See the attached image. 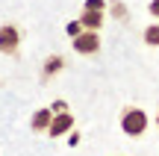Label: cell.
Wrapping results in <instances>:
<instances>
[{
	"mask_svg": "<svg viewBox=\"0 0 159 156\" xmlns=\"http://www.w3.org/2000/svg\"><path fill=\"white\" fill-rule=\"evenodd\" d=\"M50 109H53V115H56V112H65V109H68V103H65V100H53Z\"/></svg>",
	"mask_w": 159,
	"mask_h": 156,
	"instance_id": "cell-11",
	"label": "cell"
},
{
	"mask_svg": "<svg viewBox=\"0 0 159 156\" xmlns=\"http://www.w3.org/2000/svg\"><path fill=\"white\" fill-rule=\"evenodd\" d=\"M121 130H124L130 139H139V136L148 130V112L139 109V106H127L121 112Z\"/></svg>",
	"mask_w": 159,
	"mask_h": 156,
	"instance_id": "cell-1",
	"label": "cell"
},
{
	"mask_svg": "<svg viewBox=\"0 0 159 156\" xmlns=\"http://www.w3.org/2000/svg\"><path fill=\"white\" fill-rule=\"evenodd\" d=\"M144 44L159 47V24H150V27L144 29Z\"/></svg>",
	"mask_w": 159,
	"mask_h": 156,
	"instance_id": "cell-8",
	"label": "cell"
},
{
	"mask_svg": "<svg viewBox=\"0 0 159 156\" xmlns=\"http://www.w3.org/2000/svg\"><path fill=\"white\" fill-rule=\"evenodd\" d=\"M156 127H159V115H156Z\"/></svg>",
	"mask_w": 159,
	"mask_h": 156,
	"instance_id": "cell-14",
	"label": "cell"
},
{
	"mask_svg": "<svg viewBox=\"0 0 159 156\" xmlns=\"http://www.w3.org/2000/svg\"><path fill=\"white\" fill-rule=\"evenodd\" d=\"M0 53L9 59H15L21 53V29L15 24H3L0 27Z\"/></svg>",
	"mask_w": 159,
	"mask_h": 156,
	"instance_id": "cell-2",
	"label": "cell"
},
{
	"mask_svg": "<svg viewBox=\"0 0 159 156\" xmlns=\"http://www.w3.org/2000/svg\"><path fill=\"white\" fill-rule=\"evenodd\" d=\"M148 12H150L153 18H159V0H150V9H148Z\"/></svg>",
	"mask_w": 159,
	"mask_h": 156,
	"instance_id": "cell-13",
	"label": "cell"
},
{
	"mask_svg": "<svg viewBox=\"0 0 159 156\" xmlns=\"http://www.w3.org/2000/svg\"><path fill=\"white\" fill-rule=\"evenodd\" d=\"M80 24H83L85 29H100V24H103V12H97V9H83Z\"/></svg>",
	"mask_w": 159,
	"mask_h": 156,
	"instance_id": "cell-5",
	"label": "cell"
},
{
	"mask_svg": "<svg viewBox=\"0 0 159 156\" xmlns=\"http://www.w3.org/2000/svg\"><path fill=\"white\" fill-rule=\"evenodd\" d=\"M83 29H85V27H83V24H77V21H74V24H68V33H71V35L83 33Z\"/></svg>",
	"mask_w": 159,
	"mask_h": 156,
	"instance_id": "cell-12",
	"label": "cell"
},
{
	"mask_svg": "<svg viewBox=\"0 0 159 156\" xmlns=\"http://www.w3.org/2000/svg\"><path fill=\"white\" fill-rule=\"evenodd\" d=\"M85 9H97V12H103V9H106V0H85Z\"/></svg>",
	"mask_w": 159,
	"mask_h": 156,
	"instance_id": "cell-9",
	"label": "cell"
},
{
	"mask_svg": "<svg viewBox=\"0 0 159 156\" xmlns=\"http://www.w3.org/2000/svg\"><path fill=\"white\" fill-rule=\"evenodd\" d=\"M74 50L83 53V56H94L97 50H100V35H97V29H83V33L74 35Z\"/></svg>",
	"mask_w": 159,
	"mask_h": 156,
	"instance_id": "cell-3",
	"label": "cell"
},
{
	"mask_svg": "<svg viewBox=\"0 0 159 156\" xmlns=\"http://www.w3.org/2000/svg\"><path fill=\"white\" fill-rule=\"evenodd\" d=\"M71 127H74V115L65 109V112H56V115H53V121H50V127H47V133L56 139V136H65Z\"/></svg>",
	"mask_w": 159,
	"mask_h": 156,
	"instance_id": "cell-4",
	"label": "cell"
},
{
	"mask_svg": "<svg viewBox=\"0 0 159 156\" xmlns=\"http://www.w3.org/2000/svg\"><path fill=\"white\" fill-rule=\"evenodd\" d=\"M50 121H53V109H39L33 115V130H35V133H41V130L50 127Z\"/></svg>",
	"mask_w": 159,
	"mask_h": 156,
	"instance_id": "cell-6",
	"label": "cell"
},
{
	"mask_svg": "<svg viewBox=\"0 0 159 156\" xmlns=\"http://www.w3.org/2000/svg\"><path fill=\"white\" fill-rule=\"evenodd\" d=\"M62 68H65V59L62 56H50V59H47V65H44V71H41V77L47 80V77H53L56 71H62Z\"/></svg>",
	"mask_w": 159,
	"mask_h": 156,
	"instance_id": "cell-7",
	"label": "cell"
},
{
	"mask_svg": "<svg viewBox=\"0 0 159 156\" xmlns=\"http://www.w3.org/2000/svg\"><path fill=\"white\" fill-rule=\"evenodd\" d=\"M112 12H115V18H121V21L127 18V12H124V3H118V0H112Z\"/></svg>",
	"mask_w": 159,
	"mask_h": 156,
	"instance_id": "cell-10",
	"label": "cell"
}]
</instances>
